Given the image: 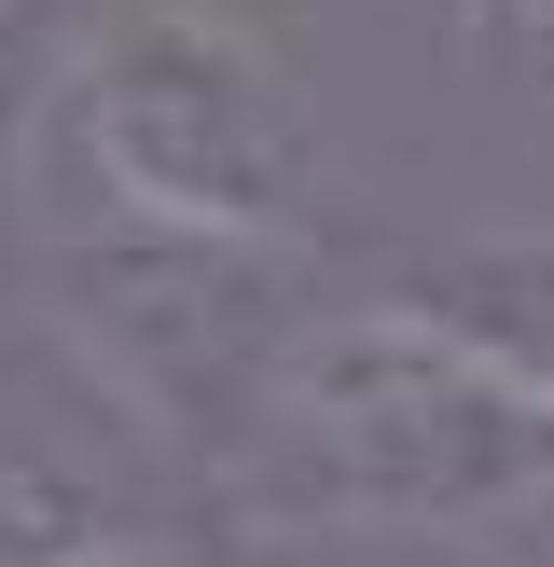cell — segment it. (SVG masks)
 I'll return each mask as SVG.
<instances>
[{
	"label": "cell",
	"instance_id": "obj_3",
	"mask_svg": "<svg viewBox=\"0 0 554 567\" xmlns=\"http://www.w3.org/2000/svg\"><path fill=\"white\" fill-rule=\"evenodd\" d=\"M0 567H125V471L70 415H0Z\"/></svg>",
	"mask_w": 554,
	"mask_h": 567
},
{
	"label": "cell",
	"instance_id": "obj_5",
	"mask_svg": "<svg viewBox=\"0 0 554 567\" xmlns=\"http://www.w3.org/2000/svg\"><path fill=\"white\" fill-rule=\"evenodd\" d=\"M416 14H430V42L485 97H513L526 125H554V0H416Z\"/></svg>",
	"mask_w": 554,
	"mask_h": 567
},
{
	"label": "cell",
	"instance_id": "obj_4",
	"mask_svg": "<svg viewBox=\"0 0 554 567\" xmlns=\"http://www.w3.org/2000/svg\"><path fill=\"white\" fill-rule=\"evenodd\" d=\"M416 305H443V319H458L471 347H499V360H513L526 388H554V221H526V236H471V249H443Z\"/></svg>",
	"mask_w": 554,
	"mask_h": 567
},
{
	"label": "cell",
	"instance_id": "obj_6",
	"mask_svg": "<svg viewBox=\"0 0 554 567\" xmlns=\"http://www.w3.org/2000/svg\"><path fill=\"white\" fill-rule=\"evenodd\" d=\"M0 181H14V125H0Z\"/></svg>",
	"mask_w": 554,
	"mask_h": 567
},
{
	"label": "cell",
	"instance_id": "obj_2",
	"mask_svg": "<svg viewBox=\"0 0 554 567\" xmlns=\"http://www.w3.org/2000/svg\"><path fill=\"white\" fill-rule=\"evenodd\" d=\"M111 208L181 236H291L319 181V97L305 70L222 0H111L42 83V125H14Z\"/></svg>",
	"mask_w": 554,
	"mask_h": 567
},
{
	"label": "cell",
	"instance_id": "obj_1",
	"mask_svg": "<svg viewBox=\"0 0 554 567\" xmlns=\"http://www.w3.org/2000/svg\"><path fill=\"white\" fill-rule=\"evenodd\" d=\"M264 485L305 526H416L471 540L554 498V388L471 347L443 305H332L264 374Z\"/></svg>",
	"mask_w": 554,
	"mask_h": 567
}]
</instances>
